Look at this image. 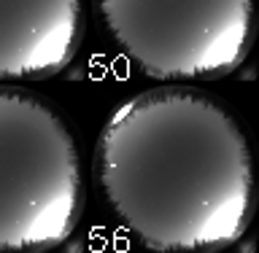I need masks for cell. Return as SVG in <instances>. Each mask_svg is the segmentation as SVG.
<instances>
[{"instance_id": "cell-4", "label": "cell", "mask_w": 259, "mask_h": 253, "mask_svg": "<svg viewBox=\"0 0 259 253\" xmlns=\"http://www.w3.org/2000/svg\"><path fill=\"white\" fill-rule=\"evenodd\" d=\"M81 0H0V81L46 78L70 62Z\"/></svg>"}, {"instance_id": "cell-1", "label": "cell", "mask_w": 259, "mask_h": 253, "mask_svg": "<svg viewBox=\"0 0 259 253\" xmlns=\"http://www.w3.org/2000/svg\"><path fill=\"white\" fill-rule=\"evenodd\" d=\"M95 173L119 221L157 250H216L246 232L254 170L246 135L213 100L151 89L111 113Z\"/></svg>"}, {"instance_id": "cell-3", "label": "cell", "mask_w": 259, "mask_h": 253, "mask_svg": "<svg viewBox=\"0 0 259 253\" xmlns=\"http://www.w3.org/2000/svg\"><path fill=\"white\" fill-rule=\"evenodd\" d=\"M119 48L165 81L219 78L246 57L254 0H97Z\"/></svg>"}, {"instance_id": "cell-2", "label": "cell", "mask_w": 259, "mask_h": 253, "mask_svg": "<svg viewBox=\"0 0 259 253\" xmlns=\"http://www.w3.org/2000/svg\"><path fill=\"white\" fill-rule=\"evenodd\" d=\"M78 202V151L65 121L32 94L0 89V250L60 245Z\"/></svg>"}]
</instances>
